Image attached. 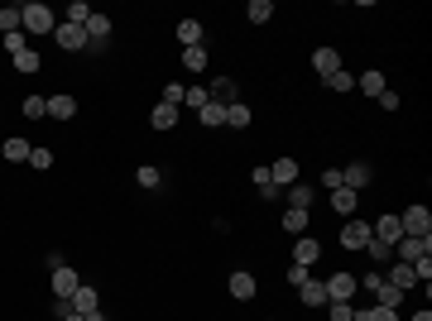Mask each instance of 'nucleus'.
I'll use <instances>...</instances> for the list:
<instances>
[{"label":"nucleus","instance_id":"nucleus-1","mask_svg":"<svg viewBox=\"0 0 432 321\" xmlns=\"http://www.w3.org/2000/svg\"><path fill=\"white\" fill-rule=\"evenodd\" d=\"M19 29H29V34H53L58 19H53V10H48L43 0H34V5H19Z\"/></svg>","mask_w":432,"mask_h":321},{"label":"nucleus","instance_id":"nucleus-2","mask_svg":"<svg viewBox=\"0 0 432 321\" xmlns=\"http://www.w3.org/2000/svg\"><path fill=\"white\" fill-rule=\"evenodd\" d=\"M53 39H58V48H68V53H77V48H92V43H87V29H82V24H68V19L53 29Z\"/></svg>","mask_w":432,"mask_h":321},{"label":"nucleus","instance_id":"nucleus-3","mask_svg":"<svg viewBox=\"0 0 432 321\" xmlns=\"http://www.w3.org/2000/svg\"><path fill=\"white\" fill-rule=\"evenodd\" d=\"M399 225H404V235H432V211L428 207H409L399 216Z\"/></svg>","mask_w":432,"mask_h":321},{"label":"nucleus","instance_id":"nucleus-4","mask_svg":"<svg viewBox=\"0 0 432 321\" xmlns=\"http://www.w3.org/2000/svg\"><path fill=\"white\" fill-rule=\"evenodd\" d=\"M423 254H432V235H404L399 240V264H413Z\"/></svg>","mask_w":432,"mask_h":321},{"label":"nucleus","instance_id":"nucleus-5","mask_svg":"<svg viewBox=\"0 0 432 321\" xmlns=\"http://www.w3.org/2000/svg\"><path fill=\"white\" fill-rule=\"evenodd\" d=\"M322 288H326V302H351V293H355L360 283H355L351 273H331Z\"/></svg>","mask_w":432,"mask_h":321},{"label":"nucleus","instance_id":"nucleus-6","mask_svg":"<svg viewBox=\"0 0 432 321\" xmlns=\"http://www.w3.org/2000/svg\"><path fill=\"white\" fill-rule=\"evenodd\" d=\"M370 235H375L380 245H399V240H404V225H399V216H380V220L370 225Z\"/></svg>","mask_w":432,"mask_h":321},{"label":"nucleus","instance_id":"nucleus-7","mask_svg":"<svg viewBox=\"0 0 432 321\" xmlns=\"http://www.w3.org/2000/svg\"><path fill=\"white\" fill-rule=\"evenodd\" d=\"M341 245H346V249H365V245H370V220H355V216H351L346 230H341Z\"/></svg>","mask_w":432,"mask_h":321},{"label":"nucleus","instance_id":"nucleus-8","mask_svg":"<svg viewBox=\"0 0 432 321\" xmlns=\"http://www.w3.org/2000/svg\"><path fill=\"white\" fill-rule=\"evenodd\" d=\"M97 302H101V298H97V288H92V283H82V288H77V293L68 298V307H72L77 317H92V312H101Z\"/></svg>","mask_w":432,"mask_h":321},{"label":"nucleus","instance_id":"nucleus-9","mask_svg":"<svg viewBox=\"0 0 432 321\" xmlns=\"http://www.w3.org/2000/svg\"><path fill=\"white\" fill-rule=\"evenodd\" d=\"M82 29H87V43H92V53H97V48H101V43L110 39V14H97V10H92V19H87Z\"/></svg>","mask_w":432,"mask_h":321},{"label":"nucleus","instance_id":"nucleus-10","mask_svg":"<svg viewBox=\"0 0 432 321\" xmlns=\"http://www.w3.org/2000/svg\"><path fill=\"white\" fill-rule=\"evenodd\" d=\"M269 183H274L279 192H284V187H293V183H298V163H293V158H279V163L269 168Z\"/></svg>","mask_w":432,"mask_h":321},{"label":"nucleus","instance_id":"nucleus-11","mask_svg":"<svg viewBox=\"0 0 432 321\" xmlns=\"http://www.w3.org/2000/svg\"><path fill=\"white\" fill-rule=\"evenodd\" d=\"M207 101H216V106H235V82H230V77H216L212 87H207Z\"/></svg>","mask_w":432,"mask_h":321},{"label":"nucleus","instance_id":"nucleus-12","mask_svg":"<svg viewBox=\"0 0 432 321\" xmlns=\"http://www.w3.org/2000/svg\"><path fill=\"white\" fill-rule=\"evenodd\" d=\"M413 283H418V278H413V264H399V259H394V264H389V288L409 293Z\"/></svg>","mask_w":432,"mask_h":321},{"label":"nucleus","instance_id":"nucleus-13","mask_svg":"<svg viewBox=\"0 0 432 321\" xmlns=\"http://www.w3.org/2000/svg\"><path fill=\"white\" fill-rule=\"evenodd\" d=\"M77 288H82V283H77V273H72L68 264H63V269H53V293H58V298H72Z\"/></svg>","mask_w":432,"mask_h":321},{"label":"nucleus","instance_id":"nucleus-14","mask_svg":"<svg viewBox=\"0 0 432 321\" xmlns=\"http://www.w3.org/2000/svg\"><path fill=\"white\" fill-rule=\"evenodd\" d=\"M230 298H240V302H250V298H255V273H245V269H235V273H230Z\"/></svg>","mask_w":432,"mask_h":321},{"label":"nucleus","instance_id":"nucleus-15","mask_svg":"<svg viewBox=\"0 0 432 321\" xmlns=\"http://www.w3.org/2000/svg\"><path fill=\"white\" fill-rule=\"evenodd\" d=\"M355 207H360V197H355L351 187H336V192H331V211H341L346 220L355 216Z\"/></svg>","mask_w":432,"mask_h":321},{"label":"nucleus","instance_id":"nucleus-16","mask_svg":"<svg viewBox=\"0 0 432 321\" xmlns=\"http://www.w3.org/2000/svg\"><path fill=\"white\" fill-rule=\"evenodd\" d=\"M298 298H303V307H326V288L317 283V278L298 283Z\"/></svg>","mask_w":432,"mask_h":321},{"label":"nucleus","instance_id":"nucleus-17","mask_svg":"<svg viewBox=\"0 0 432 321\" xmlns=\"http://www.w3.org/2000/svg\"><path fill=\"white\" fill-rule=\"evenodd\" d=\"M313 68H317V77H331V72L341 68V53H336V48H317V53H313Z\"/></svg>","mask_w":432,"mask_h":321},{"label":"nucleus","instance_id":"nucleus-18","mask_svg":"<svg viewBox=\"0 0 432 321\" xmlns=\"http://www.w3.org/2000/svg\"><path fill=\"white\" fill-rule=\"evenodd\" d=\"M370 183V163H351L346 173H341V187H351V192H360Z\"/></svg>","mask_w":432,"mask_h":321},{"label":"nucleus","instance_id":"nucleus-19","mask_svg":"<svg viewBox=\"0 0 432 321\" xmlns=\"http://www.w3.org/2000/svg\"><path fill=\"white\" fill-rule=\"evenodd\" d=\"M317 254H322V245H317V240H298V245H293V264H303V269H313V264H317Z\"/></svg>","mask_w":432,"mask_h":321},{"label":"nucleus","instance_id":"nucleus-20","mask_svg":"<svg viewBox=\"0 0 432 321\" xmlns=\"http://www.w3.org/2000/svg\"><path fill=\"white\" fill-rule=\"evenodd\" d=\"M149 125H154V130H173V125H178V106H164V101H159V106L149 110Z\"/></svg>","mask_w":432,"mask_h":321},{"label":"nucleus","instance_id":"nucleus-21","mask_svg":"<svg viewBox=\"0 0 432 321\" xmlns=\"http://www.w3.org/2000/svg\"><path fill=\"white\" fill-rule=\"evenodd\" d=\"M284 230H288V235H303V230H308V211H303V207H288V211H284Z\"/></svg>","mask_w":432,"mask_h":321},{"label":"nucleus","instance_id":"nucleus-22","mask_svg":"<svg viewBox=\"0 0 432 321\" xmlns=\"http://www.w3.org/2000/svg\"><path fill=\"white\" fill-rule=\"evenodd\" d=\"M72 110H77L72 96H48V115H53V120H72Z\"/></svg>","mask_w":432,"mask_h":321},{"label":"nucleus","instance_id":"nucleus-23","mask_svg":"<svg viewBox=\"0 0 432 321\" xmlns=\"http://www.w3.org/2000/svg\"><path fill=\"white\" fill-rule=\"evenodd\" d=\"M178 39H183V48H197V43H202V24H197V19H183V24H178Z\"/></svg>","mask_w":432,"mask_h":321},{"label":"nucleus","instance_id":"nucleus-24","mask_svg":"<svg viewBox=\"0 0 432 321\" xmlns=\"http://www.w3.org/2000/svg\"><path fill=\"white\" fill-rule=\"evenodd\" d=\"M284 197H288L293 207H303V211L313 207V187H308V183H293V187H284Z\"/></svg>","mask_w":432,"mask_h":321},{"label":"nucleus","instance_id":"nucleus-25","mask_svg":"<svg viewBox=\"0 0 432 321\" xmlns=\"http://www.w3.org/2000/svg\"><path fill=\"white\" fill-rule=\"evenodd\" d=\"M5 158H10V163H29V144H24L19 134H14V139H5Z\"/></svg>","mask_w":432,"mask_h":321},{"label":"nucleus","instance_id":"nucleus-26","mask_svg":"<svg viewBox=\"0 0 432 321\" xmlns=\"http://www.w3.org/2000/svg\"><path fill=\"white\" fill-rule=\"evenodd\" d=\"M375 298H380V307H399V302H404V293H399V288H389L384 278L375 283Z\"/></svg>","mask_w":432,"mask_h":321},{"label":"nucleus","instance_id":"nucleus-27","mask_svg":"<svg viewBox=\"0 0 432 321\" xmlns=\"http://www.w3.org/2000/svg\"><path fill=\"white\" fill-rule=\"evenodd\" d=\"M322 82H326V87H331V92H355V77H351L346 68H336L331 77H322Z\"/></svg>","mask_w":432,"mask_h":321},{"label":"nucleus","instance_id":"nucleus-28","mask_svg":"<svg viewBox=\"0 0 432 321\" xmlns=\"http://www.w3.org/2000/svg\"><path fill=\"white\" fill-rule=\"evenodd\" d=\"M197 120H202V125H212V130H216V125H226V106H216V101H207V106L197 110Z\"/></svg>","mask_w":432,"mask_h":321},{"label":"nucleus","instance_id":"nucleus-29","mask_svg":"<svg viewBox=\"0 0 432 321\" xmlns=\"http://www.w3.org/2000/svg\"><path fill=\"white\" fill-rule=\"evenodd\" d=\"M245 14H250L255 24H269V19H274V5H269V0H250V10H245Z\"/></svg>","mask_w":432,"mask_h":321},{"label":"nucleus","instance_id":"nucleus-30","mask_svg":"<svg viewBox=\"0 0 432 321\" xmlns=\"http://www.w3.org/2000/svg\"><path fill=\"white\" fill-rule=\"evenodd\" d=\"M183 68L202 72V68H207V48H202V43H197V48H183Z\"/></svg>","mask_w":432,"mask_h":321},{"label":"nucleus","instance_id":"nucleus-31","mask_svg":"<svg viewBox=\"0 0 432 321\" xmlns=\"http://www.w3.org/2000/svg\"><path fill=\"white\" fill-rule=\"evenodd\" d=\"M355 87L370 92V96H380V92H384V72H365V77H355Z\"/></svg>","mask_w":432,"mask_h":321},{"label":"nucleus","instance_id":"nucleus-32","mask_svg":"<svg viewBox=\"0 0 432 321\" xmlns=\"http://www.w3.org/2000/svg\"><path fill=\"white\" fill-rule=\"evenodd\" d=\"M0 34H19V5H5L0 10Z\"/></svg>","mask_w":432,"mask_h":321},{"label":"nucleus","instance_id":"nucleus-33","mask_svg":"<svg viewBox=\"0 0 432 321\" xmlns=\"http://www.w3.org/2000/svg\"><path fill=\"white\" fill-rule=\"evenodd\" d=\"M226 125L245 130V125H250V106H240V101H235V106H226Z\"/></svg>","mask_w":432,"mask_h":321},{"label":"nucleus","instance_id":"nucleus-34","mask_svg":"<svg viewBox=\"0 0 432 321\" xmlns=\"http://www.w3.org/2000/svg\"><path fill=\"white\" fill-rule=\"evenodd\" d=\"M326 321H355V307L351 302H326Z\"/></svg>","mask_w":432,"mask_h":321},{"label":"nucleus","instance_id":"nucleus-35","mask_svg":"<svg viewBox=\"0 0 432 321\" xmlns=\"http://www.w3.org/2000/svg\"><path fill=\"white\" fill-rule=\"evenodd\" d=\"M87 19H92V5L87 0H72L68 5V24H87Z\"/></svg>","mask_w":432,"mask_h":321},{"label":"nucleus","instance_id":"nucleus-36","mask_svg":"<svg viewBox=\"0 0 432 321\" xmlns=\"http://www.w3.org/2000/svg\"><path fill=\"white\" fill-rule=\"evenodd\" d=\"M183 101H188V87L183 82H168L164 87V106H183Z\"/></svg>","mask_w":432,"mask_h":321},{"label":"nucleus","instance_id":"nucleus-37","mask_svg":"<svg viewBox=\"0 0 432 321\" xmlns=\"http://www.w3.org/2000/svg\"><path fill=\"white\" fill-rule=\"evenodd\" d=\"M365 249H370V259H375V264H389V259H394V245H380L375 235H370V245H365Z\"/></svg>","mask_w":432,"mask_h":321},{"label":"nucleus","instance_id":"nucleus-38","mask_svg":"<svg viewBox=\"0 0 432 321\" xmlns=\"http://www.w3.org/2000/svg\"><path fill=\"white\" fill-rule=\"evenodd\" d=\"M14 68H19V72H39V53H34V48L14 53Z\"/></svg>","mask_w":432,"mask_h":321},{"label":"nucleus","instance_id":"nucleus-39","mask_svg":"<svg viewBox=\"0 0 432 321\" xmlns=\"http://www.w3.org/2000/svg\"><path fill=\"white\" fill-rule=\"evenodd\" d=\"M355 321H399L394 307H370V312H355Z\"/></svg>","mask_w":432,"mask_h":321},{"label":"nucleus","instance_id":"nucleus-40","mask_svg":"<svg viewBox=\"0 0 432 321\" xmlns=\"http://www.w3.org/2000/svg\"><path fill=\"white\" fill-rule=\"evenodd\" d=\"M24 115H29V120L48 115V101H43V96H29V101H24Z\"/></svg>","mask_w":432,"mask_h":321},{"label":"nucleus","instance_id":"nucleus-41","mask_svg":"<svg viewBox=\"0 0 432 321\" xmlns=\"http://www.w3.org/2000/svg\"><path fill=\"white\" fill-rule=\"evenodd\" d=\"M413 278H418V283H428V278H432V254L413 259Z\"/></svg>","mask_w":432,"mask_h":321},{"label":"nucleus","instance_id":"nucleus-42","mask_svg":"<svg viewBox=\"0 0 432 321\" xmlns=\"http://www.w3.org/2000/svg\"><path fill=\"white\" fill-rule=\"evenodd\" d=\"M29 168H53V154L48 149H29Z\"/></svg>","mask_w":432,"mask_h":321},{"label":"nucleus","instance_id":"nucleus-43","mask_svg":"<svg viewBox=\"0 0 432 321\" xmlns=\"http://www.w3.org/2000/svg\"><path fill=\"white\" fill-rule=\"evenodd\" d=\"M135 183H139V187H159V168H154V163H149V168H139V173H135Z\"/></svg>","mask_w":432,"mask_h":321},{"label":"nucleus","instance_id":"nucleus-44","mask_svg":"<svg viewBox=\"0 0 432 321\" xmlns=\"http://www.w3.org/2000/svg\"><path fill=\"white\" fill-rule=\"evenodd\" d=\"M183 106L202 110V106H207V87H193V92H188V101H183Z\"/></svg>","mask_w":432,"mask_h":321},{"label":"nucleus","instance_id":"nucleus-45","mask_svg":"<svg viewBox=\"0 0 432 321\" xmlns=\"http://www.w3.org/2000/svg\"><path fill=\"white\" fill-rule=\"evenodd\" d=\"M5 48H10V53H24V48H29V43H24V29H19V34H5Z\"/></svg>","mask_w":432,"mask_h":321},{"label":"nucleus","instance_id":"nucleus-46","mask_svg":"<svg viewBox=\"0 0 432 321\" xmlns=\"http://www.w3.org/2000/svg\"><path fill=\"white\" fill-rule=\"evenodd\" d=\"M375 101H380V106H384V110H399V92H389V87H384V92H380Z\"/></svg>","mask_w":432,"mask_h":321},{"label":"nucleus","instance_id":"nucleus-47","mask_svg":"<svg viewBox=\"0 0 432 321\" xmlns=\"http://www.w3.org/2000/svg\"><path fill=\"white\" fill-rule=\"evenodd\" d=\"M308 278H313V273H308L303 264H293V269H288V283H308Z\"/></svg>","mask_w":432,"mask_h":321},{"label":"nucleus","instance_id":"nucleus-48","mask_svg":"<svg viewBox=\"0 0 432 321\" xmlns=\"http://www.w3.org/2000/svg\"><path fill=\"white\" fill-rule=\"evenodd\" d=\"M322 183L331 187V192H336V187H341V168H326V173H322Z\"/></svg>","mask_w":432,"mask_h":321},{"label":"nucleus","instance_id":"nucleus-49","mask_svg":"<svg viewBox=\"0 0 432 321\" xmlns=\"http://www.w3.org/2000/svg\"><path fill=\"white\" fill-rule=\"evenodd\" d=\"M413 321H432V312H428V307H423V312H413Z\"/></svg>","mask_w":432,"mask_h":321},{"label":"nucleus","instance_id":"nucleus-50","mask_svg":"<svg viewBox=\"0 0 432 321\" xmlns=\"http://www.w3.org/2000/svg\"><path fill=\"white\" fill-rule=\"evenodd\" d=\"M63 321H87V317H77V312H68V317H63Z\"/></svg>","mask_w":432,"mask_h":321}]
</instances>
